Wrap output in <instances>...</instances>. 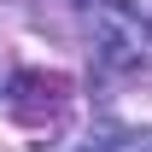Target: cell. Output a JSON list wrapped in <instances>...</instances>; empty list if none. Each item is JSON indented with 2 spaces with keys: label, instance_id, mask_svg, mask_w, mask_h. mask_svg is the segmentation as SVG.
Returning a JSON list of instances; mask_svg holds the SVG:
<instances>
[{
  "label": "cell",
  "instance_id": "cell-1",
  "mask_svg": "<svg viewBox=\"0 0 152 152\" xmlns=\"http://www.w3.org/2000/svg\"><path fill=\"white\" fill-rule=\"evenodd\" d=\"M94 47H99L105 70H140V58L152 47V23L129 0H99L94 6Z\"/></svg>",
  "mask_w": 152,
  "mask_h": 152
},
{
  "label": "cell",
  "instance_id": "cell-2",
  "mask_svg": "<svg viewBox=\"0 0 152 152\" xmlns=\"http://www.w3.org/2000/svg\"><path fill=\"white\" fill-rule=\"evenodd\" d=\"M6 105L23 129H53L58 117L70 111V76L58 70H18L6 88Z\"/></svg>",
  "mask_w": 152,
  "mask_h": 152
},
{
  "label": "cell",
  "instance_id": "cell-3",
  "mask_svg": "<svg viewBox=\"0 0 152 152\" xmlns=\"http://www.w3.org/2000/svg\"><path fill=\"white\" fill-rule=\"evenodd\" d=\"M105 146L111 152H152V129H123V134H111Z\"/></svg>",
  "mask_w": 152,
  "mask_h": 152
},
{
  "label": "cell",
  "instance_id": "cell-4",
  "mask_svg": "<svg viewBox=\"0 0 152 152\" xmlns=\"http://www.w3.org/2000/svg\"><path fill=\"white\" fill-rule=\"evenodd\" d=\"M82 152H111V146H105V140H94V146H82Z\"/></svg>",
  "mask_w": 152,
  "mask_h": 152
}]
</instances>
